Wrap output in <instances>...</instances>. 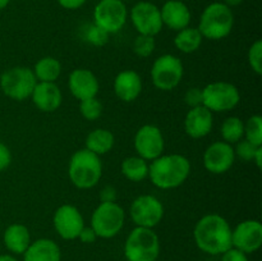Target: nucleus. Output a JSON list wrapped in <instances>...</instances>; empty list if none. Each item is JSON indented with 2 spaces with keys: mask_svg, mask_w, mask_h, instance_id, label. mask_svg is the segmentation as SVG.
Here are the masks:
<instances>
[{
  "mask_svg": "<svg viewBox=\"0 0 262 261\" xmlns=\"http://www.w3.org/2000/svg\"><path fill=\"white\" fill-rule=\"evenodd\" d=\"M193 240L197 248L204 253L220 256L232 247V225L220 214L210 212L194 224Z\"/></svg>",
  "mask_w": 262,
  "mask_h": 261,
  "instance_id": "obj_1",
  "label": "nucleus"
},
{
  "mask_svg": "<svg viewBox=\"0 0 262 261\" xmlns=\"http://www.w3.org/2000/svg\"><path fill=\"white\" fill-rule=\"evenodd\" d=\"M191 161L182 154H163L148 164L151 183L159 189L169 191L184 184L191 176Z\"/></svg>",
  "mask_w": 262,
  "mask_h": 261,
  "instance_id": "obj_2",
  "label": "nucleus"
},
{
  "mask_svg": "<svg viewBox=\"0 0 262 261\" xmlns=\"http://www.w3.org/2000/svg\"><path fill=\"white\" fill-rule=\"evenodd\" d=\"M101 156L87 148H79L72 154L68 163V178L78 189H91L99 184L102 177Z\"/></svg>",
  "mask_w": 262,
  "mask_h": 261,
  "instance_id": "obj_3",
  "label": "nucleus"
},
{
  "mask_svg": "<svg viewBox=\"0 0 262 261\" xmlns=\"http://www.w3.org/2000/svg\"><path fill=\"white\" fill-rule=\"evenodd\" d=\"M234 27V13L222 2L210 3L200 15L199 28L204 40L220 41L227 38Z\"/></svg>",
  "mask_w": 262,
  "mask_h": 261,
  "instance_id": "obj_4",
  "label": "nucleus"
},
{
  "mask_svg": "<svg viewBox=\"0 0 262 261\" xmlns=\"http://www.w3.org/2000/svg\"><path fill=\"white\" fill-rule=\"evenodd\" d=\"M160 238L150 228L135 227L127 235L123 247L127 261H158L160 256Z\"/></svg>",
  "mask_w": 262,
  "mask_h": 261,
  "instance_id": "obj_5",
  "label": "nucleus"
},
{
  "mask_svg": "<svg viewBox=\"0 0 262 261\" xmlns=\"http://www.w3.org/2000/svg\"><path fill=\"white\" fill-rule=\"evenodd\" d=\"M125 210L118 202H99L91 214L90 227L97 238L112 240L122 232L125 224Z\"/></svg>",
  "mask_w": 262,
  "mask_h": 261,
  "instance_id": "obj_6",
  "label": "nucleus"
},
{
  "mask_svg": "<svg viewBox=\"0 0 262 261\" xmlns=\"http://www.w3.org/2000/svg\"><path fill=\"white\" fill-rule=\"evenodd\" d=\"M184 76V66L181 58L174 54H163L154 60L150 78L154 87L163 92L176 90Z\"/></svg>",
  "mask_w": 262,
  "mask_h": 261,
  "instance_id": "obj_7",
  "label": "nucleus"
},
{
  "mask_svg": "<svg viewBox=\"0 0 262 261\" xmlns=\"http://www.w3.org/2000/svg\"><path fill=\"white\" fill-rule=\"evenodd\" d=\"M37 79L32 68L15 66L8 68L0 76V89L8 99L13 101H25L30 99Z\"/></svg>",
  "mask_w": 262,
  "mask_h": 261,
  "instance_id": "obj_8",
  "label": "nucleus"
},
{
  "mask_svg": "<svg viewBox=\"0 0 262 261\" xmlns=\"http://www.w3.org/2000/svg\"><path fill=\"white\" fill-rule=\"evenodd\" d=\"M241 102V91L228 81H214L202 87V105L211 113H228Z\"/></svg>",
  "mask_w": 262,
  "mask_h": 261,
  "instance_id": "obj_9",
  "label": "nucleus"
},
{
  "mask_svg": "<svg viewBox=\"0 0 262 261\" xmlns=\"http://www.w3.org/2000/svg\"><path fill=\"white\" fill-rule=\"evenodd\" d=\"M92 23L109 35L122 31L128 20V8L123 0H100L94 8Z\"/></svg>",
  "mask_w": 262,
  "mask_h": 261,
  "instance_id": "obj_10",
  "label": "nucleus"
},
{
  "mask_svg": "<svg viewBox=\"0 0 262 261\" xmlns=\"http://www.w3.org/2000/svg\"><path fill=\"white\" fill-rule=\"evenodd\" d=\"M164 215L165 207L154 194H140L130 202L129 217L136 227L154 229L163 222Z\"/></svg>",
  "mask_w": 262,
  "mask_h": 261,
  "instance_id": "obj_11",
  "label": "nucleus"
},
{
  "mask_svg": "<svg viewBox=\"0 0 262 261\" xmlns=\"http://www.w3.org/2000/svg\"><path fill=\"white\" fill-rule=\"evenodd\" d=\"M128 18L130 19V23L137 35H147L156 37L164 28L160 7H158L155 3L147 2V0L136 3L128 12Z\"/></svg>",
  "mask_w": 262,
  "mask_h": 261,
  "instance_id": "obj_12",
  "label": "nucleus"
},
{
  "mask_svg": "<svg viewBox=\"0 0 262 261\" xmlns=\"http://www.w3.org/2000/svg\"><path fill=\"white\" fill-rule=\"evenodd\" d=\"M133 147H135L136 155L150 163L164 154L165 138L158 125L143 124L135 133Z\"/></svg>",
  "mask_w": 262,
  "mask_h": 261,
  "instance_id": "obj_13",
  "label": "nucleus"
},
{
  "mask_svg": "<svg viewBox=\"0 0 262 261\" xmlns=\"http://www.w3.org/2000/svg\"><path fill=\"white\" fill-rule=\"evenodd\" d=\"M86 225L81 210L71 204H63L54 211L53 227L64 241H74Z\"/></svg>",
  "mask_w": 262,
  "mask_h": 261,
  "instance_id": "obj_14",
  "label": "nucleus"
},
{
  "mask_svg": "<svg viewBox=\"0 0 262 261\" xmlns=\"http://www.w3.org/2000/svg\"><path fill=\"white\" fill-rule=\"evenodd\" d=\"M235 159L237 158L234 154V146L220 140L207 146L202 156V163L209 173L222 176L232 169Z\"/></svg>",
  "mask_w": 262,
  "mask_h": 261,
  "instance_id": "obj_15",
  "label": "nucleus"
},
{
  "mask_svg": "<svg viewBox=\"0 0 262 261\" xmlns=\"http://www.w3.org/2000/svg\"><path fill=\"white\" fill-rule=\"evenodd\" d=\"M262 246V224L257 219H246L232 228V247L245 253L257 252Z\"/></svg>",
  "mask_w": 262,
  "mask_h": 261,
  "instance_id": "obj_16",
  "label": "nucleus"
},
{
  "mask_svg": "<svg viewBox=\"0 0 262 261\" xmlns=\"http://www.w3.org/2000/svg\"><path fill=\"white\" fill-rule=\"evenodd\" d=\"M68 90L78 101L97 97L100 91L99 78L91 69L76 68L69 73Z\"/></svg>",
  "mask_w": 262,
  "mask_h": 261,
  "instance_id": "obj_17",
  "label": "nucleus"
},
{
  "mask_svg": "<svg viewBox=\"0 0 262 261\" xmlns=\"http://www.w3.org/2000/svg\"><path fill=\"white\" fill-rule=\"evenodd\" d=\"M184 132L193 140L205 138L214 128V113L204 105L191 107L184 117Z\"/></svg>",
  "mask_w": 262,
  "mask_h": 261,
  "instance_id": "obj_18",
  "label": "nucleus"
},
{
  "mask_svg": "<svg viewBox=\"0 0 262 261\" xmlns=\"http://www.w3.org/2000/svg\"><path fill=\"white\" fill-rule=\"evenodd\" d=\"M143 81L140 73L133 69H124L115 76L113 81V91L122 102H133L141 96Z\"/></svg>",
  "mask_w": 262,
  "mask_h": 261,
  "instance_id": "obj_19",
  "label": "nucleus"
},
{
  "mask_svg": "<svg viewBox=\"0 0 262 261\" xmlns=\"http://www.w3.org/2000/svg\"><path fill=\"white\" fill-rule=\"evenodd\" d=\"M30 99L40 112L55 113L63 104V92L56 82H37Z\"/></svg>",
  "mask_w": 262,
  "mask_h": 261,
  "instance_id": "obj_20",
  "label": "nucleus"
},
{
  "mask_svg": "<svg viewBox=\"0 0 262 261\" xmlns=\"http://www.w3.org/2000/svg\"><path fill=\"white\" fill-rule=\"evenodd\" d=\"M160 14L164 27L174 32H178L191 25V9L182 0H166L161 5Z\"/></svg>",
  "mask_w": 262,
  "mask_h": 261,
  "instance_id": "obj_21",
  "label": "nucleus"
},
{
  "mask_svg": "<svg viewBox=\"0 0 262 261\" xmlns=\"http://www.w3.org/2000/svg\"><path fill=\"white\" fill-rule=\"evenodd\" d=\"M23 261H61V250L51 238L32 241L23 253Z\"/></svg>",
  "mask_w": 262,
  "mask_h": 261,
  "instance_id": "obj_22",
  "label": "nucleus"
},
{
  "mask_svg": "<svg viewBox=\"0 0 262 261\" xmlns=\"http://www.w3.org/2000/svg\"><path fill=\"white\" fill-rule=\"evenodd\" d=\"M3 242L12 255H23L32 242L30 229L22 223H13L5 228L3 233Z\"/></svg>",
  "mask_w": 262,
  "mask_h": 261,
  "instance_id": "obj_23",
  "label": "nucleus"
},
{
  "mask_svg": "<svg viewBox=\"0 0 262 261\" xmlns=\"http://www.w3.org/2000/svg\"><path fill=\"white\" fill-rule=\"evenodd\" d=\"M115 145V136L107 128H95L84 140V148L96 155L102 156L110 153Z\"/></svg>",
  "mask_w": 262,
  "mask_h": 261,
  "instance_id": "obj_24",
  "label": "nucleus"
},
{
  "mask_svg": "<svg viewBox=\"0 0 262 261\" xmlns=\"http://www.w3.org/2000/svg\"><path fill=\"white\" fill-rule=\"evenodd\" d=\"M204 37L197 27H188L178 31L174 36L173 44L178 51L183 54H193L201 48Z\"/></svg>",
  "mask_w": 262,
  "mask_h": 261,
  "instance_id": "obj_25",
  "label": "nucleus"
},
{
  "mask_svg": "<svg viewBox=\"0 0 262 261\" xmlns=\"http://www.w3.org/2000/svg\"><path fill=\"white\" fill-rule=\"evenodd\" d=\"M148 161L137 155L127 156L120 164V171L127 181L140 183L148 177Z\"/></svg>",
  "mask_w": 262,
  "mask_h": 261,
  "instance_id": "obj_26",
  "label": "nucleus"
},
{
  "mask_svg": "<svg viewBox=\"0 0 262 261\" xmlns=\"http://www.w3.org/2000/svg\"><path fill=\"white\" fill-rule=\"evenodd\" d=\"M37 82H56L60 77L63 67L54 56H42L35 63L32 68Z\"/></svg>",
  "mask_w": 262,
  "mask_h": 261,
  "instance_id": "obj_27",
  "label": "nucleus"
},
{
  "mask_svg": "<svg viewBox=\"0 0 262 261\" xmlns=\"http://www.w3.org/2000/svg\"><path fill=\"white\" fill-rule=\"evenodd\" d=\"M243 135H245V120H242L237 115H230L223 120L220 125L222 141L234 146L242 140Z\"/></svg>",
  "mask_w": 262,
  "mask_h": 261,
  "instance_id": "obj_28",
  "label": "nucleus"
},
{
  "mask_svg": "<svg viewBox=\"0 0 262 261\" xmlns=\"http://www.w3.org/2000/svg\"><path fill=\"white\" fill-rule=\"evenodd\" d=\"M243 138L255 146H262V118L261 115H251L245 122Z\"/></svg>",
  "mask_w": 262,
  "mask_h": 261,
  "instance_id": "obj_29",
  "label": "nucleus"
},
{
  "mask_svg": "<svg viewBox=\"0 0 262 261\" xmlns=\"http://www.w3.org/2000/svg\"><path fill=\"white\" fill-rule=\"evenodd\" d=\"M109 33H106L104 30L97 27L95 23L84 26L83 30H82V38H83V41H86L90 45L96 46V48H102V46L106 45L109 42Z\"/></svg>",
  "mask_w": 262,
  "mask_h": 261,
  "instance_id": "obj_30",
  "label": "nucleus"
},
{
  "mask_svg": "<svg viewBox=\"0 0 262 261\" xmlns=\"http://www.w3.org/2000/svg\"><path fill=\"white\" fill-rule=\"evenodd\" d=\"M156 49V40L154 36L137 35L133 40L132 50L136 56L141 59L150 58Z\"/></svg>",
  "mask_w": 262,
  "mask_h": 261,
  "instance_id": "obj_31",
  "label": "nucleus"
},
{
  "mask_svg": "<svg viewBox=\"0 0 262 261\" xmlns=\"http://www.w3.org/2000/svg\"><path fill=\"white\" fill-rule=\"evenodd\" d=\"M104 112V105L100 101L97 97H92V99L83 100L79 101V113L83 119L89 120V122H95L99 119Z\"/></svg>",
  "mask_w": 262,
  "mask_h": 261,
  "instance_id": "obj_32",
  "label": "nucleus"
},
{
  "mask_svg": "<svg viewBox=\"0 0 262 261\" xmlns=\"http://www.w3.org/2000/svg\"><path fill=\"white\" fill-rule=\"evenodd\" d=\"M247 61L250 68L252 69L253 73L257 76L262 74V40L257 38L253 41L252 45L250 46L247 51Z\"/></svg>",
  "mask_w": 262,
  "mask_h": 261,
  "instance_id": "obj_33",
  "label": "nucleus"
},
{
  "mask_svg": "<svg viewBox=\"0 0 262 261\" xmlns=\"http://www.w3.org/2000/svg\"><path fill=\"white\" fill-rule=\"evenodd\" d=\"M261 146L252 145V143L248 142L247 140L242 138L239 142L235 143V147H234L235 158L241 159V160L245 161V163H250V161L253 160V158H255V154L257 153V150Z\"/></svg>",
  "mask_w": 262,
  "mask_h": 261,
  "instance_id": "obj_34",
  "label": "nucleus"
},
{
  "mask_svg": "<svg viewBox=\"0 0 262 261\" xmlns=\"http://www.w3.org/2000/svg\"><path fill=\"white\" fill-rule=\"evenodd\" d=\"M184 104L191 109L202 105V89L200 87H189L183 96Z\"/></svg>",
  "mask_w": 262,
  "mask_h": 261,
  "instance_id": "obj_35",
  "label": "nucleus"
},
{
  "mask_svg": "<svg viewBox=\"0 0 262 261\" xmlns=\"http://www.w3.org/2000/svg\"><path fill=\"white\" fill-rule=\"evenodd\" d=\"M220 256H222V261H248L247 253H245L243 251L238 250L235 247L228 248Z\"/></svg>",
  "mask_w": 262,
  "mask_h": 261,
  "instance_id": "obj_36",
  "label": "nucleus"
},
{
  "mask_svg": "<svg viewBox=\"0 0 262 261\" xmlns=\"http://www.w3.org/2000/svg\"><path fill=\"white\" fill-rule=\"evenodd\" d=\"M118 191L112 184H106L99 191V201L100 202H117Z\"/></svg>",
  "mask_w": 262,
  "mask_h": 261,
  "instance_id": "obj_37",
  "label": "nucleus"
},
{
  "mask_svg": "<svg viewBox=\"0 0 262 261\" xmlns=\"http://www.w3.org/2000/svg\"><path fill=\"white\" fill-rule=\"evenodd\" d=\"M13 155L10 148L5 145L4 142L0 141V171H4L5 169H8L12 164Z\"/></svg>",
  "mask_w": 262,
  "mask_h": 261,
  "instance_id": "obj_38",
  "label": "nucleus"
},
{
  "mask_svg": "<svg viewBox=\"0 0 262 261\" xmlns=\"http://www.w3.org/2000/svg\"><path fill=\"white\" fill-rule=\"evenodd\" d=\"M77 240L81 243H83V245H92V243H95L97 241V235L90 225H84Z\"/></svg>",
  "mask_w": 262,
  "mask_h": 261,
  "instance_id": "obj_39",
  "label": "nucleus"
},
{
  "mask_svg": "<svg viewBox=\"0 0 262 261\" xmlns=\"http://www.w3.org/2000/svg\"><path fill=\"white\" fill-rule=\"evenodd\" d=\"M58 4L60 5L63 9L67 10H77L81 9L84 4H86L87 0H56Z\"/></svg>",
  "mask_w": 262,
  "mask_h": 261,
  "instance_id": "obj_40",
  "label": "nucleus"
},
{
  "mask_svg": "<svg viewBox=\"0 0 262 261\" xmlns=\"http://www.w3.org/2000/svg\"><path fill=\"white\" fill-rule=\"evenodd\" d=\"M252 163L256 164L257 169H261L262 168V146H261L260 148H258L257 153L255 154V158H253Z\"/></svg>",
  "mask_w": 262,
  "mask_h": 261,
  "instance_id": "obj_41",
  "label": "nucleus"
},
{
  "mask_svg": "<svg viewBox=\"0 0 262 261\" xmlns=\"http://www.w3.org/2000/svg\"><path fill=\"white\" fill-rule=\"evenodd\" d=\"M222 3H224L227 7H229L230 9H233V8L235 7H239V5L243 3V0H223Z\"/></svg>",
  "mask_w": 262,
  "mask_h": 261,
  "instance_id": "obj_42",
  "label": "nucleus"
},
{
  "mask_svg": "<svg viewBox=\"0 0 262 261\" xmlns=\"http://www.w3.org/2000/svg\"><path fill=\"white\" fill-rule=\"evenodd\" d=\"M0 261H18L17 257L12 253H4V255H0Z\"/></svg>",
  "mask_w": 262,
  "mask_h": 261,
  "instance_id": "obj_43",
  "label": "nucleus"
},
{
  "mask_svg": "<svg viewBox=\"0 0 262 261\" xmlns=\"http://www.w3.org/2000/svg\"><path fill=\"white\" fill-rule=\"evenodd\" d=\"M9 3H10V0H0V10L5 9V8L9 5Z\"/></svg>",
  "mask_w": 262,
  "mask_h": 261,
  "instance_id": "obj_44",
  "label": "nucleus"
}]
</instances>
